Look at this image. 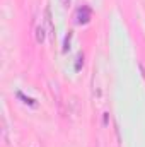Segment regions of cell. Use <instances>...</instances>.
Masks as SVG:
<instances>
[{
	"label": "cell",
	"instance_id": "3957f363",
	"mask_svg": "<svg viewBox=\"0 0 145 147\" xmlns=\"http://www.w3.org/2000/svg\"><path fill=\"white\" fill-rule=\"evenodd\" d=\"M36 41L38 43H43L44 41V28L43 26H38L36 28Z\"/></svg>",
	"mask_w": 145,
	"mask_h": 147
},
{
	"label": "cell",
	"instance_id": "5b68a950",
	"mask_svg": "<svg viewBox=\"0 0 145 147\" xmlns=\"http://www.w3.org/2000/svg\"><path fill=\"white\" fill-rule=\"evenodd\" d=\"M82 65H84V55L80 53V55L77 57V62H75V70H80Z\"/></svg>",
	"mask_w": 145,
	"mask_h": 147
},
{
	"label": "cell",
	"instance_id": "6da1fadb",
	"mask_svg": "<svg viewBox=\"0 0 145 147\" xmlns=\"http://www.w3.org/2000/svg\"><path fill=\"white\" fill-rule=\"evenodd\" d=\"M91 21V9L87 5H82L75 12V22L77 24H87Z\"/></svg>",
	"mask_w": 145,
	"mask_h": 147
},
{
	"label": "cell",
	"instance_id": "7a4b0ae2",
	"mask_svg": "<svg viewBox=\"0 0 145 147\" xmlns=\"http://www.w3.org/2000/svg\"><path fill=\"white\" fill-rule=\"evenodd\" d=\"M17 98H21L22 103H26V105H29V106H36V101L31 99V98H28V96H24L22 92H17Z\"/></svg>",
	"mask_w": 145,
	"mask_h": 147
},
{
	"label": "cell",
	"instance_id": "8992f818",
	"mask_svg": "<svg viewBox=\"0 0 145 147\" xmlns=\"http://www.w3.org/2000/svg\"><path fill=\"white\" fill-rule=\"evenodd\" d=\"M62 2H63V5H65V7H68V3H70V0H62Z\"/></svg>",
	"mask_w": 145,
	"mask_h": 147
},
{
	"label": "cell",
	"instance_id": "277c9868",
	"mask_svg": "<svg viewBox=\"0 0 145 147\" xmlns=\"http://www.w3.org/2000/svg\"><path fill=\"white\" fill-rule=\"evenodd\" d=\"M72 33H68V34H67V36H65V43H63V51H65V53H67V51H68V48H70V41H72Z\"/></svg>",
	"mask_w": 145,
	"mask_h": 147
}]
</instances>
